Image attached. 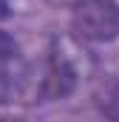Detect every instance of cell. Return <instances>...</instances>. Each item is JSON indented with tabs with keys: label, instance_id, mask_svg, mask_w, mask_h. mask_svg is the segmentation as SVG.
<instances>
[{
	"label": "cell",
	"instance_id": "6da1fadb",
	"mask_svg": "<svg viewBox=\"0 0 119 122\" xmlns=\"http://www.w3.org/2000/svg\"><path fill=\"white\" fill-rule=\"evenodd\" d=\"M71 26L82 40L111 43L119 37V3L116 0H71Z\"/></svg>",
	"mask_w": 119,
	"mask_h": 122
},
{
	"label": "cell",
	"instance_id": "7a4b0ae2",
	"mask_svg": "<svg viewBox=\"0 0 119 122\" xmlns=\"http://www.w3.org/2000/svg\"><path fill=\"white\" fill-rule=\"evenodd\" d=\"M94 102L111 122H119V82L116 80H105L94 94Z\"/></svg>",
	"mask_w": 119,
	"mask_h": 122
},
{
	"label": "cell",
	"instance_id": "3957f363",
	"mask_svg": "<svg viewBox=\"0 0 119 122\" xmlns=\"http://www.w3.org/2000/svg\"><path fill=\"white\" fill-rule=\"evenodd\" d=\"M14 57H17V40L0 31V60H14Z\"/></svg>",
	"mask_w": 119,
	"mask_h": 122
},
{
	"label": "cell",
	"instance_id": "277c9868",
	"mask_svg": "<svg viewBox=\"0 0 119 122\" xmlns=\"http://www.w3.org/2000/svg\"><path fill=\"white\" fill-rule=\"evenodd\" d=\"M0 17H9V0H0Z\"/></svg>",
	"mask_w": 119,
	"mask_h": 122
},
{
	"label": "cell",
	"instance_id": "5b68a950",
	"mask_svg": "<svg viewBox=\"0 0 119 122\" xmlns=\"http://www.w3.org/2000/svg\"><path fill=\"white\" fill-rule=\"evenodd\" d=\"M0 122H23V119H14V117H3Z\"/></svg>",
	"mask_w": 119,
	"mask_h": 122
}]
</instances>
